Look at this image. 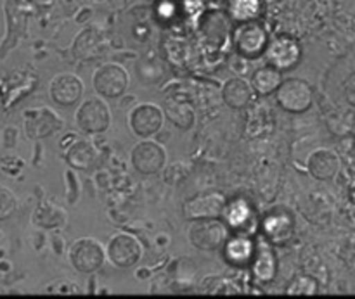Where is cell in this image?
Returning a JSON list of instances; mask_svg holds the SVG:
<instances>
[{
    "label": "cell",
    "mask_w": 355,
    "mask_h": 299,
    "mask_svg": "<svg viewBox=\"0 0 355 299\" xmlns=\"http://www.w3.org/2000/svg\"><path fill=\"white\" fill-rule=\"evenodd\" d=\"M267 237L274 242H284L293 234V220L286 211H274L263 221Z\"/></svg>",
    "instance_id": "ac0fdd59"
},
{
    "label": "cell",
    "mask_w": 355,
    "mask_h": 299,
    "mask_svg": "<svg viewBox=\"0 0 355 299\" xmlns=\"http://www.w3.org/2000/svg\"><path fill=\"white\" fill-rule=\"evenodd\" d=\"M252 85L243 78H229L222 87V100L231 109H245L252 102Z\"/></svg>",
    "instance_id": "e0dca14e"
},
{
    "label": "cell",
    "mask_w": 355,
    "mask_h": 299,
    "mask_svg": "<svg viewBox=\"0 0 355 299\" xmlns=\"http://www.w3.org/2000/svg\"><path fill=\"white\" fill-rule=\"evenodd\" d=\"M128 73L123 66L116 62H106L99 66L94 75V90L99 93L103 99H118L128 89Z\"/></svg>",
    "instance_id": "277c9868"
},
{
    "label": "cell",
    "mask_w": 355,
    "mask_h": 299,
    "mask_svg": "<svg viewBox=\"0 0 355 299\" xmlns=\"http://www.w3.org/2000/svg\"><path fill=\"white\" fill-rule=\"evenodd\" d=\"M225 210H227V201H225L224 194L203 192L186 201L182 213L184 218L189 221L214 220V218H220Z\"/></svg>",
    "instance_id": "8992f818"
},
{
    "label": "cell",
    "mask_w": 355,
    "mask_h": 299,
    "mask_svg": "<svg viewBox=\"0 0 355 299\" xmlns=\"http://www.w3.org/2000/svg\"><path fill=\"white\" fill-rule=\"evenodd\" d=\"M130 163L134 170L141 175H156L166 165V151L158 142H139L130 152Z\"/></svg>",
    "instance_id": "52a82bcc"
},
{
    "label": "cell",
    "mask_w": 355,
    "mask_h": 299,
    "mask_svg": "<svg viewBox=\"0 0 355 299\" xmlns=\"http://www.w3.org/2000/svg\"><path fill=\"white\" fill-rule=\"evenodd\" d=\"M62 127V120L58 113L49 107L31 109L26 114L28 135L33 138H47Z\"/></svg>",
    "instance_id": "7c38bea8"
},
{
    "label": "cell",
    "mask_w": 355,
    "mask_h": 299,
    "mask_svg": "<svg viewBox=\"0 0 355 299\" xmlns=\"http://www.w3.org/2000/svg\"><path fill=\"white\" fill-rule=\"evenodd\" d=\"M267 37L266 31L260 24L257 23H248L243 28H239L238 35H236V45H238L239 52L246 57H255L262 52V48L266 47Z\"/></svg>",
    "instance_id": "9a60e30c"
},
{
    "label": "cell",
    "mask_w": 355,
    "mask_h": 299,
    "mask_svg": "<svg viewBox=\"0 0 355 299\" xmlns=\"http://www.w3.org/2000/svg\"><path fill=\"white\" fill-rule=\"evenodd\" d=\"M83 82L76 75L71 73H61L54 76L49 85V93H51L52 102L61 107H71L80 102L83 96Z\"/></svg>",
    "instance_id": "30bf717a"
},
{
    "label": "cell",
    "mask_w": 355,
    "mask_h": 299,
    "mask_svg": "<svg viewBox=\"0 0 355 299\" xmlns=\"http://www.w3.org/2000/svg\"><path fill=\"white\" fill-rule=\"evenodd\" d=\"M107 258L118 269H132L142 258L141 242L130 234H116L107 244Z\"/></svg>",
    "instance_id": "ba28073f"
},
{
    "label": "cell",
    "mask_w": 355,
    "mask_h": 299,
    "mask_svg": "<svg viewBox=\"0 0 355 299\" xmlns=\"http://www.w3.org/2000/svg\"><path fill=\"white\" fill-rule=\"evenodd\" d=\"M14 208H16V199H14L12 192L0 187V220L9 218L12 215Z\"/></svg>",
    "instance_id": "484cf974"
},
{
    "label": "cell",
    "mask_w": 355,
    "mask_h": 299,
    "mask_svg": "<svg viewBox=\"0 0 355 299\" xmlns=\"http://www.w3.org/2000/svg\"><path fill=\"white\" fill-rule=\"evenodd\" d=\"M252 253L253 246L246 239H232V241L225 242V256L234 265H245L252 258Z\"/></svg>",
    "instance_id": "7402d4cb"
},
{
    "label": "cell",
    "mask_w": 355,
    "mask_h": 299,
    "mask_svg": "<svg viewBox=\"0 0 355 299\" xmlns=\"http://www.w3.org/2000/svg\"><path fill=\"white\" fill-rule=\"evenodd\" d=\"M276 100L279 107L291 114H304L314 104V89L307 80L290 76L283 78L276 90Z\"/></svg>",
    "instance_id": "6da1fadb"
},
{
    "label": "cell",
    "mask_w": 355,
    "mask_h": 299,
    "mask_svg": "<svg viewBox=\"0 0 355 299\" xmlns=\"http://www.w3.org/2000/svg\"><path fill=\"white\" fill-rule=\"evenodd\" d=\"M283 82V75H281V69L274 68V66H263V68H259L252 75V85L253 92H257L259 96L267 97L270 93H274L277 90V87Z\"/></svg>",
    "instance_id": "d6986e66"
},
{
    "label": "cell",
    "mask_w": 355,
    "mask_h": 299,
    "mask_svg": "<svg viewBox=\"0 0 355 299\" xmlns=\"http://www.w3.org/2000/svg\"><path fill=\"white\" fill-rule=\"evenodd\" d=\"M288 294L291 296H297V294H307V296H312V294L319 293V282L311 275H300L291 282V286L286 289Z\"/></svg>",
    "instance_id": "cb8c5ba5"
},
{
    "label": "cell",
    "mask_w": 355,
    "mask_h": 299,
    "mask_svg": "<svg viewBox=\"0 0 355 299\" xmlns=\"http://www.w3.org/2000/svg\"><path fill=\"white\" fill-rule=\"evenodd\" d=\"M236 211H232V213H229V220H231V224H241L243 220H246V217H248V210H246V206H243L241 210H238V204L234 206Z\"/></svg>",
    "instance_id": "83f0119b"
},
{
    "label": "cell",
    "mask_w": 355,
    "mask_h": 299,
    "mask_svg": "<svg viewBox=\"0 0 355 299\" xmlns=\"http://www.w3.org/2000/svg\"><path fill=\"white\" fill-rule=\"evenodd\" d=\"M231 10L236 19H252L259 12V0H234Z\"/></svg>",
    "instance_id": "d4e9b609"
},
{
    "label": "cell",
    "mask_w": 355,
    "mask_h": 299,
    "mask_svg": "<svg viewBox=\"0 0 355 299\" xmlns=\"http://www.w3.org/2000/svg\"><path fill=\"white\" fill-rule=\"evenodd\" d=\"M132 132L141 138H149L163 127V109L153 102L139 104L128 118Z\"/></svg>",
    "instance_id": "9c48e42d"
},
{
    "label": "cell",
    "mask_w": 355,
    "mask_h": 299,
    "mask_svg": "<svg viewBox=\"0 0 355 299\" xmlns=\"http://www.w3.org/2000/svg\"><path fill=\"white\" fill-rule=\"evenodd\" d=\"M101 35L96 30H85L82 35H78L73 45V54L80 59H92L101 52Z\"/></svg>",
    "instance_id": "ffe728a7"
},
{
    "label": "cell",
    "mask_w": 355,
    "mask_h": 299,
    "mask_svg": "<svg viewBox=\"0 0 355 299\" xmlns=\"http://www.w3.org/2000/svg\"><path fill=\"white\" fill-rule=\"evenodd\" d=\"M302 48L300 45L290 38H281V40L274 42L267 51V59H269L270 66L277 69H290L300 61Z\"/></svg>",
    "instance_id": "5bb4252c"
},
{
    "label": "cell",
    "mask_w": 355,
    "mask_h": 299,
    "mask_svg": "<svg viewBox=\"0 0 355 299\" xmlns=\"http://www.w3.org/2000/svg\"><path fill=\"white\" fill-rule=\"evenodd\" d=\"M163 113L166 114V118H168L179 130H189V128H193L194 121H196L194 107L191 106V102L186 97H168V99L165 100Z\"/></svg>",
    "instance_id": "2e32d148"
},
{
    "label": "cell",
    "mask_w": 355,
    "mask_h": 299,
    "mask_svg": "<svg viewBox=\"0 0 355 299\" xmlns=\"http://www.w3.org/2000/svg\"><path fill=\"white\" fill-rule=\"evenodd\" d=\"M343 96L350 106H355V71L343 82Z\"/></svg>",
    "instance_id": "4316f807"
},
{
    "label": "cell",
    "mask_w": 355,
    "mask_h": 299,
    "mask_svg": "<svg viewBox=\"0 0 355 299\" xmlns=\"http://www.w3.org/2000/svg\"><path fill=\"white\" fill-rule=\"evenodd\" d=\"M253 273L260 282H270L276 277V258L270 251H260L257 255Z\"/></svg>",
    "instance_id": "603a6c76"
},
{
    "label": "cell",
    "mask_w": 355,
    "mask_h": 299,
    "mask_svg": "<svg viewBox=\"0 0 355 299\" xmlns=\"http://www.w3.org/2000/svg\"><path fill=\"white\" fill-rule=\"evenodd\" d=\"M69 262L76 272L94 273L106 262V251L99 241L92 237H83L69 249Z\"/></svg>",
    "instance_id": "5b68a950"
},
{
    "label": "cell",
    "mask_w": 355,
    "mask_h": 299,
    "mask_svg": "<svg viewBox=\"0 0 355 299\" xmlns=\"http://www.w3.org/2000/svg\"><path fill=\"white\" fill-rule=\"evenodd\" d=\"M189 242L196 249L205 253H215L222 249L227 242V227L218 218L214 220H196L187 232Z\"/></svg>",
    "instance_id": "7a4b0ae2"
},
{
    "label": "cell",
    "mask_w": 355,
    "mask_h": 299,
    "mask_svg": "<svg viewBox=\"0 0 355 299\" xmlns=\"http://www.w3.org/2000/svg\"><path fill=\"white\" fill-rule=\"evenodd\" d=\"M75 121L85 134H104L111 127V111L101 97H90L78 107Z\"/></svg>",
    "instance_id": "3957f363"
},
{
    "label": "cell",
    "mask_w": 355,
    "mask_h": 299,
    "mask_svg": "<svg viewBox=\"0 0 355 299\" xmlns=\"http://www.w3.org/2000/svg\"><path fill=\"white\" fill-rule=\"evenodd\" d=\"M66 220H68L66 211L52 203H44L40 208H37V213H35V221L38 224V227L44 228L62 227Z\"/></svg>",
    "instance_id": "44dd1931"
},
{
    "label": "cell",
    "mask_w": 355,
    "mask_h": 299,
    "mask_svg": "<svg viewBox=\"0 0 355 299\" xmlns=\"http://www.w3.org/2000/svg\"><path fill=\"white\" fill-rule=\"evenodd\" d=\"M66 163L80 172H90L99 163V151L92 142L80 138L73 142L66 151Z\"/></svg>",
    "instance_id": "4fadbf2b"
},
{
    "label": "cell",
    "mask_w": 355,
    "mask_h": 299,
    "mask_svg": "<svg viewBox=\"0 0 355 299\" xmlns=\"http://www.w3.org/2000/svg\"><path fill=\"white\" fill-rule=\"evenodd\" d=\"M340 156L328 147L315 149L307 159V170L312 179L319 182H329L335 179L340 172Z\"/></svg>",
    "instance_id": "8fae6325"
}]
</instances>
